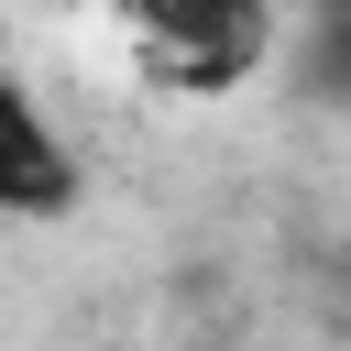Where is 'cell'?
<instances>
[{
    "label": "cell",
    "instance_id": "1",
    "mask_svg": "<svg viewBox=\"0 0 351 351\" xmlns=\"http://www.w3.org/2000/svg\"><path fill=\"white\" fill-rule=\"evenodd\" d=\"M99 11H121V22L154 44V66L186 77V88H230V77L263 66V44H274V11H263V0H99Z\"/></svg>",
    "mask_w": 351,
    "mask_h": 351
},
{
    "label": "cell",
    "instance_id": "2",
    "mask_svg": "<svg viewBox=\"0 0 351 351\" xmlns=\"http://www.w3.org/2000/svg\"><path fill=\"white\" fill-rule=\"evenodd\" d=\"M88 197V176H77V143L55 132V110H44V88L0 55V219H66Z\"/></svg>",
    "mask_w": 351,
    "mask_h": 351
},
{
    "label": "cell",
    "instance_id": "3",
    "mask_svg": "<svg viewBox=\"0 0 351 351\" xmlns=\"http://www.w3.org/2000/svg\"><path fill=\"white\" fill-rule=\"evenodd\" d=\"M296 77L351 110V0H318V22H307V44H296Z\"/></svg>",
    "mask_w": 351,
    "mask_h": 351
}]
</instances>
